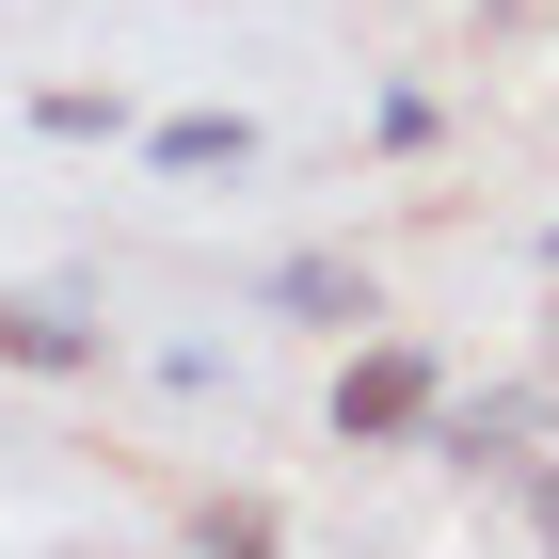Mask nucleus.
Returning a JSON list of instances; mask_svg holds the SVG:
<instances>
[{"label":"nucleus","mask_w":559,"mask_h":559,"mask_svg":"<svg viewBox=\"0 0 559 559\" xmlns=\"http://www.w3.org/2000/svg\"><path fill=\"white\" fill-rule=\"evenodd\" d=\"M431 448H448L464 479H496V496H527V479L559 464V384H479V400H448Z\"/></svg>","instance_id":"1"},{"label":"nucleus","mask_w":559,"mask_h":559,"mask_svg":"<svg viewBox=\"0 0 559 559\" xmlns=\"http://www.w3.org/2000/svg\"><path fill=\"white\" fill-rule=\"evenodd\" d=\"M448 416V368H431L416 336H352V368H336V448H400V431H431Z\"/></svg>","instance_id":"2"},{"label":"nucleus","mask_w":559,"mask_h":559,"mask_svg":"<svg viewBox=\"0 0 559 559\" xmlns=\"http://www.w3.org/2000/svg\"><path fill=\"white\" fill-rule=\"evenodd\" d=\"M272 320H320V336H352V320H384V288H368V257H272L257 272Z\"/></svg>","instance_id":"3"},{"label":"nucleus","mask_w":559,"mask_h":559,"mask_svg":"<svg viewBox=\"0 0 559 559\" xmlns=\"http://www.w3.org/2000/svg\"><path fill=\"white\" fill-rule=\"evenodd\" d=\"M144 160H160V176H240L257 129H240V112H176V129H144Z\"/></svg>","instance_id":"4"},{"label":"nucleus","mask_w":559,"mask_h":559,"mask_svg":"<svg viewBox=\"0 0 559 559\" xmlns=\"http://www.w3.org/2000/svg\"><path fill=\"white\" fill-rule=\"evenodd\" d=\"M0 368H96V320H48V304H0Z\"/></svg>","instance_id":"5"},{"label":"nucleus","mask_w":559,"mask_h":559,"mask_svg":"<svg viewBox=\"0 0 559 559\" xmlns=\"http://www.w3.org/2000/svg\"><path fill=\"white\" fill-rule=\"evenodd\" d=\"M192 544H288V512H272V496H209V512H192Z\"/></svg>","instance_id":"6"},{"label":"nucleus","mask_w":559,"mask_h":559,"mask_svg":"<svg viewBox=\"0 0 559 559\" xmlns=\"http://www.w3.org/2000/svg\"><path fill=\"white\" fill-rule=\"evenodd\" d=\"M33 129H64V144H96V129H112V96H96V81H48V96H33Z\"/></svg>","instance_id":"7"},{"label":"nucleus","mask_w":559,"mask_h":559,"mask_svg":"<svg viewBox=\"0 0 559 559\" xmlns=\"http://www.w3.org/2000/svg\"><path fill=\"white\" fill-rule=\"evenodd\" d=\"M527 527H544V544H559V464H544V479H527Z\"/></svg>","instance_id":"8"},{"label":"nucleus","mask_w":559,"mask_h":559,"mask_svg":"<svg viewBox=\"0 0 559 559\" xmlns=\"http://www.w3.org/2000/svg\"><path fill=\"white\" fill-rule=\"evenodd\" d=\"M544 272H559V224H544Z\"/></svg>","instance_id":"9"}]
</instances>
